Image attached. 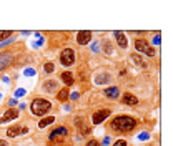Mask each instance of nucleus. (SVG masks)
<instances>
[{"label": "nucleus", "mask_w": 173, "mask_h": 146, "mask_svg": "<svg viewBox=\"0 0 173 146\" xmlns=\"http://www.w3.org/2000/svg\"><path fill=\"white\" fill-rule=\"evenodd\" d=\"M137 125V121L133 120L131 116H117L113 121H112V128L117 129V131H120V133H123V131H130V129H133Z\"/></svg>", "instance_id": "f257e3e1"}, {"label": "nucleus", "mask_w": 173, "mask_h": 146, "mask_svg": "<svg viewBox=\"0 0 173 146\" xmlns=\"http://www.w3.org/2000/svg\"><path fill=\"white\" fill-rule=\"evenodd\" d=\"M50 108H52V103L43 100V98H35V100L32 101V105H30V111H32V115H35V116H43Z\"/></svg>", "instance_id": "f03ea898"}, {"label": "nucleus", "mask_w": 173, "mask_h": 146, "mask_svg": "<svg viewBox=\"0 0 173 146\" xmlns=\"http://www.w3.org/2000/svg\"><path fill=\"white\" fill-rule=\"evenodd\" d=\"M60 62H62L64 67H72L73 62H75V53H73L72 48H65V50L62 52V55H60Z\"/></svg>", "instance_id": "7ed1b4c3"}, {"label": "nucleus", "mask_w": 173, "mask_h": 146, "mask_svg": "<svg viewBox=\"0 0 173 146\" xmlns=\"http://www.w3.org/2000/svg\"><path fill=\"white\" fill-rule=\"evenodd\" d=\"M135 48H137L138 52H143V53H145V55H148V57H153V55H155L153 48L148 45L147 42H145L143 38H138V40L135 42Z\"/></svg>", "instance_id": "20e7f679"}, {"label": "nucleus", "mask_w": 173, "mask_h": 146, "mask_svg": "<svg viewBox=\"0 0 173 146\" xmlns=\"http://www.w3.org/2000/svg\"><path fill=\"white\" fill-rule=\"evenodd\" d=\"M108 116H110V110H100V111H97L93 115L92 121H93V125H100V123H103Z\"/></svg>", "instance_id": "39448f33"}, {"label": "nucleus", "mask_w": 173, "mask_h": 146, "mask_svg": "<svg viewBox=\"0 0 173 146\" xmlns=\"http://www.w3.org/2000/svg\"><path fill=\"white\" fill-rule=\"evenodd\" d=\"M90 38H92V33L87 32V30H82V32L77 33V42H78V45H87V43L90 42Z\"/></svg>", "instance_id": "423d86ee"}, {"label": "nucleus", "mask_w": 173, "mask_h": 146, "mask_svg": "<svg viewBox=\"0 0 173 146\" xmlns=\"http://www.w3.org/2000/svg\"><path fill=\"white\" fill-rule=\"evenodd\" d=\"M17 116H18V111L15 108H10V110H7V111L2 115V118H0V123H5V121H10V120H15Z\"/></svg>", "instance_id": "0eeeda50"}, {"label": "nucleus", "mask_w": 173, "mask_h": 146, "mask_svg": "<svg viewBox=\"0 0 173 146\" xmlns=\"http://www.w3.org/2000/svg\"><path fill=\"white\" fill-rule=\"evenodd\" d=\"M10 63H12V55L7 53V52H5V53H0V71L5 70Z\"/></svg>", "instance_id": "6e6552de"}, {"label": "nucleus", "mask_w": 173, "mask_h": 146, "mask_svg": "<svg viewBox=\"0 0 173 146\" xmlns=\"http://www.w3.org/2000/svg\"><path fill=\"white\" fill-rule=\"evenodd\" d=\"M110 80H112V75H110V73H98L97 78H95V83L97 85H105V83H108Z\"/></svg>", "instance_id": "1a4fd4ad"}, {"label": "nucleus", "mask_w": 173, "mask_h": 146, "mask_svg": "<svg viewBox=\"0 0 173 146\" xmlns=\"http://www.w3.org/2000/svg\"><path fill=\"white\" fill-rule=\"evenodd\" d=\"M67 134V128L65 126H60V128H55L53 131L50 133V141H53L55 138H58V136H65Z\"/></svg>", "instance_id": "9d476101"}, {"label": "nucleus", "mask_w": 173, "mask_h": 146, "mask_svg": "<svg viewBox=\"0 0 173 146\" xmlns=\"http://www.w3.org/2000/svg\"><path fill=\"white\" fill-rule=\"evenodd\" d=\"M115 37H117V42H118V45L122 46V48H127V45H128V40H127V37L122 33V32H115Z\"/></svg>", "instance_id": "9b49d317"}, {"label": "nucleus", "mask_w": 173, "mask_h": 146, "mask_svg": "<svg viewBox=\"0 0 173 146\" xmlns=\"http://www.w3.org/2000/svg\"><path fill=\"white\" fill-rule=\"evenodd\" d=\"M123 103L130 105V106H135V105L138 103V100H137V96L130 95V93H125V95H123Z\"/></svg>", "instance_id": "f8f14e48"}, {"label": "nucleus", "mask_w": 173, "mask_h": 146, "mask_svg": "<svg viewBox=\"0 0 173 146\" xmlns=\"http://www.w3.org/2000/svg\"><path fill=\"white\" fill-rule=\"evenodd\" d=\"M60 80H62L65 85H73V75L72 73H68V71L62 73V75H60Z\"/></svg>", "instance_id": "ddd939ff"}, {"label": "nucleus", "mask_w": 173, "mask_h": 146, "mask_svg": "<svg viewBox=\"0 0 173 146\" xmlns=\"http://www.w3.org/2000/svg\"><path fill=\"white\" fill-rule=\"evenodd\" d=\"M22 133V129H20V126H12V128H9L7 129V136H10V138H15V136H18V134Z\"/></svg>", "instance_id": "4468645a"}, {"label": "nucleus", "mask_w": 173, "mask_h": 146, "mask_svg": "<svg viewBox=\"0 0 173 146\" xmlns=\"http://www.w3.org/2000/svg\"><path fill=\"white\" fill-rule=\"evenodd\" d=\"M105 95L108 96V98H117L118 96V88L117 86H110L105 90Z\"/></svg>", "instance_id": "2eb2a0df"}, {"label": "nucleus", "mask_w": 173, "mask_h": 146, "mask_svg": "<svg viewBox=\"0 0 173 146\" xmlns=\"http://www.w3.org/2000/svg\"><path fill=\"white\" fill-rule=\"evenodd\" d=\"M70 96V93H68V88H62L58 93H57V98H58V101H65Z\"/></svg>", "instance_id": "dca6fc26"}, {"label": "nucleus", "mask_w": 173, "mask_h": 146, "mask_svg": "<svg viewBox=\"0 0 173 146\" xmlns=\"http://www.w3.org/2000/svg\"><path fill=\"white\" fill-rule=\"evenodd\" d=\"M43 88H45L47 92H55V90H57V81H55V80L45 81V83H43Z\"/></svg>", "instance_id": "f3484780"}, {"label": "nucleus", "mask_w": 173, "mask_h": 146, "mask_svg": "<svg viewBox=\"0 0 173 146\" xmlns=\"http://www.w3.org/2000/svg\"><path fill=\"white\" fill-rule=\"evenodd\" d=\"M53 121H55V118H53V116H47V118H43V120L38 123V126H40V128H45V126L52 125Z\"/></svg>", "instance_id": "a211bd4d"}, {"label": "nucleus", "mask_w": 173, "mask_h": 146, "mask_svg": "<svg viewBox=\"0 0 173 146\" xmlns=\"http://www.w3.org/2000/svg\"><path fill=\"white\" fill-rule=\"evenodd\" d=\"M131 60H133V62H135L137 65H138V67H147V63H145L143 60L140 58V57H138L137 53H133V55H131Z\"/></svg>", "instance_id": "6ab92c4d"}, {"label": "nucleus", "mask_w": 173, "mask_h": 146, "mask_svg": "<svg viewBox=\"0 0 173 146\" xmlns=\"http://www.w3.org/2000/svg\"><path fill=\"white\" fill-rule=\"evenodd\" d=\"M43 70H45L47 73H52V71H53V63H45V65H43Z\"/></svg>", "instance_id": "aec40b11"}, {"label": "nucleus", "mask_w": 173, "mask_h": 146, "mask_svg": "<svg viewBox=\"0 0 173 146\" xmlns=\"http://www.w3.org/2000/svg\"><path fill=\"white\" fill-rule=\"evenodd\" d=\"M23 75L25 76H35V70L34 68H27V70L23 71Z\"/></svg>", "instance_id": "412c9836"}, {"label": "nucleus", "mask_w": 173, "mask_h": 146, "mask_svg": "<svg viewBox=\"0 0 173 146\" xmlns=\"http://www.w3.org/2000/svg\"><path fill=\"white\" fill-rule=\"evenodd\" d=\"M25 93H27V92L23 90V88H18L17 92H15V96H17V98H20V96H23Z\"/></svg>", "instance_id": "4be33fe9"}, {"label": "nucleus", "mask_w": 173, "mask_h": 146, "mask_svg": "<svg viewBox=\"0 0 173 146\" xmlns=\"http://www.w3.org/2000/svg\"><path fill=\"white\" fill-rule=\"evenodd\" d=\"M148 138H150V134H148V133H142V134H138V139H140V141H147Z\"/></svg>", "instance_id": "5701e85b"}, {"label": "nucleus", "mask_w": 173, "mask_h": 146, "mask_svg": "<svg viewBox=\"0 0 173 146\" xmlns=\"http://www.w3.org/2000/svg\"><path fill=\"white\" fill-rule=\"evenodd\" d=\"M7 37H10V32H5V30H2V32H0V42H2L4 38H7Z\"/></svg>", "instance_id": "b1692460"}, {"label": "nucleus", "mask_w": 173, "mask_h": 146, "mask_svg": "<svg viewBox=\"0 0 173 146\" xmlns=\"http://www.w3.org/2000/svg\"><path fill=\"white\" fill-rule=\"evenodd\" d=\"M113 146H127V141H123V139H118V141L115 143Z\"/></svg>", "instance_id": "393cba45"}, {"label": "nucleus", "mask_w": 173, "mask_h": 146, "mask_svg": "<svg viewBox=\"0 0 173 146\" xmlns=\"http://www.w3.org/2000/svg\"><path fill=\"white\" fill-rule=\"evenodd\" d=\"M87 146H100V143H98V141H95V139H92V141H88V143H87Z\"/></svg>", "instance_id": "a878e982"}, {"label": "nucleus", "mask_w": 173, "mask_h": 146, "mask_svg": "<svg viewBox=\"0 0 173 146\" xmlns=\"http://www.w3.org/2000/svg\"><path fill=\"white\" fill-rule=\"evenodd\" d=\"M153 43H155V45H158V43H160V33L155 35V38H153Z\"/></svg>", "instance_id": "bb28decb"}, {"label": "nucleus", "mask_w": 173, "mask_h": 146, "mask_svg": "<svg viewBox=\"0 0 173 146\" xmlns=\"http://www.w3.org/2000/svg\"><path fill=\"white\" fill-rule=\"evenodd\" d=\"M98 46H100L98 43H93V45H92V50L93 52H98Z\"/></svg>", "instance_id": "cd10ccee"}, {"label": "nucleus", "mask_w": 173, "mask_h": 146, "mask_svg": "<svg viewBox=\"0 0 173 146\" xmlns=\"http://www.w3.org/2000/svg\"><path fill=\"white\" fill-rule=\"evenodd\" d=\"M70 98H72V100H77V98H78V93H72V95H70Z\"/></svg>", "instance_id": "c85d7f7f"}, {"label": "nucleus", "mask_w": 173, "mask_h": 146, "mask_svg": "<svg viewBox=\"0 0 173 146\" xmlns=\"http://www.w3.org/2000/svg\"><path fill=\"white\" fill-rule=\"evenodd\" d=\"M2 81H4V83H9L10 80H9V76H4V78H2Z\"/></svg>", "instance_id": "c756f323"}, {"label": "nucleus", "mask_w": 173, "mask_h": 146, "mask_svg": "<svg viewBox=\"0 0 173 146\" xmlns=\"http://www.w3.org/2000/svg\"><path fill=\"white\" fill-rule=\"evenodd\" d=\"M103 145H110V138H105V139H103Z\"/></svg>", "instance_id": "7c9ffc66"}, {"label": "nucleus", "mask_w": 173, "mask_h": 146, "mask_svg": "<svg viewBox=\"0 0 173 146\" xmlns=\"http://www.w3.org/2000/svg\"><path fill=\"white\" fill-rule=\"evenodd\" d=\"M0 146H7V141H4V139H0Z\"/></svg>", "instance_id": "2f4dec72"}]
</instances>
